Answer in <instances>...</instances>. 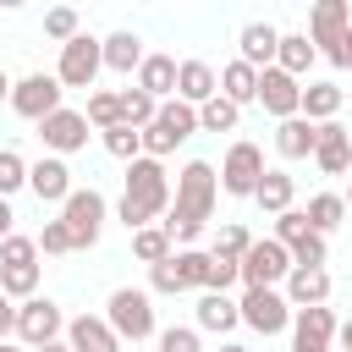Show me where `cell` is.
<instances>
[{
    "label": "cell",
    "instance_id": "obj_1",
    "mask_svg": "<svg viewBox=\"0 0 352 352\" xmlns=\"http://www.w3.org/2000/svg\"><path fill=\"white\" fill-rule=\"evenodd\" d=\"M214 198H220V170H214L209 160H187V165L176 170L170 214L160 220L176 248H192V242L204 236V226H209V214H214Z\"/></svg>",
    "mask_w": 352,
    "mask_h": 352
},
{
    "label": "cell",
    "instance_id": "obj_2",
    "mask_svg": "<svg viewBox=\"0 0 352 352\" xmlns=\"http://www.w3.org/2000/svg\"><path fill=\"white\" fill-rule=\"evenodd\" d=\"M104 324L121 336V346L132 341H148V336H160V319H154V292L148 286H116L110 292V302H104Z\"/></svg>",
    "mask_w": 352,
    "mask_h": 352
},
{
    "label": "cell",
    "instance_id": "obj_3",
    "mask_svg": "<svg viewBox=\"0 0 352 352\" xmlns=\"http://www.w3.org/2000/svg\"><path fill=\"white\" fill-rule=\"evenodd\" d=\"M121 198L126 204H138L154 226L170 214V198H176V187H170V170H165V160H132L126 165V187H121Z\"/></svg>",
    "mask_w": 352,
    "mask_h": 352
},
{
    "label": "cell",
    "instance_id": "obj_4",
    "mask_svg": "<svg viewBox=\"0 0 352 352\" xmlns=\"http://www.w3.org/2000/svg\"><path fill=\"white\" fill-rule=\"evenodd\" d=\"M346 28H352V6H346V0H319V6L308 11V38H314V50H319L330 66H352V55H346Z\"/></svg>",
    "mask_w": 352,
    "mask_h": 352
},
{
    "label": "cell",
    "instance_id": "obj_5",
    "mask_svg": "<svg viewBox=\"0 0 352 352\" xmlns=\"http://www.w3.org/2000/svg\"><path fill=\"white\" fill-rule=\"evenodd\" d=\"M192 132H198V110L182 104V99H165L160 116L143 126V154H148V160H165V154H176Z\"/></svg>",
    "mask_w": 352,
    "mask_h": 352
},
{
    "label": "cell",
    "instance_id": "obj_6",
    "mask_svg": "<svg viewBox=\"0 0 352 352\" xmlns=\"http://www.w3.org/2000/svg\"><path fill=\"white\" fill-rule=\"evenodd\" d=\"M60 220H66V231H72V248H77V253H88V248L99 242L104 220H110V204H104V192H99V187H77V192L60 204Z\"/></svg>",
    "mask_w": 352,
    "mask_h": 352
},
{
    "label": "cell",
    "instance_id": "obj_7",
    "mask_svg": "<svg viewBox=\"0 0 352 352\" xmlns=\"http://www.w3.org/2000/svg\"><path fill=\"white\" fill-rule=\"evenodd\" d=\"M275 242L292 253V264H302V270H324L330 264V242L308 226V214L302 209H286V214H275Z\"/></svg>",
    "mask_w": 352,
    "mask_h": 352
},
{
    "label": "cell",
    "instance_id": "obj_8",
    "mask_svg": "<svg viewBox=\"0 0 352 352\" xmlns=\"http://www.w3.org/2000/svg\"><path fill=\"white\" fill-rule=\"evenodd\" d=\"M99 72H104V38H94V33H77L72 44H60V60H55V77H60V88H88V94H94Z\"/></svg>",
    "mask_w": 352,
    "mask_h": 352
},
{
    "label": "cell",
    "instance_id": "obj_9",
    "mask_svg": "<svg viewBox=\"0 0 352 352\" xmlns=\"http://www.w3.org/2000/svg\"><path fill=\"white\" fill-rule=\"evenodd\" d=\"M60 99H66V88H60V77L55 72H28V77H16L11 82V110L22 116V121H50L55 110H60Z\"/></svg>",
    "mask_w": 352,
    "mask_h": 352
},
{
    "label": "cell",
    "instance_id": "obj_10",
    "mask_svg": "<svg viewBox=\"0 0 352 352\" xmlns=\"http://www.w3.org/2000/svg\"><path fill=\"white\" fill-rule=\"evenodd\" d=\"M264 148L258 143H248V138H236L231 148H226V160H220V192L226 198H253L258 192V182H264Z\"/></svg>",
    "mask_w": 352,
    "mask_h": 352
},
{
    "label": "cell",
    "instance_id": "obj_11",
    "mask_svg": "<svg viewBox=\"0 0 352 352\" xmlns=\"http://www.w3.org/2000/svg\"><path fill=\"white\" fill-rule=\"evenodd\" d=\"M236 308H242V324H248L253 336H280V330H292V302H286L280 286H253V292L236 297Z\"/></svg>",
    "mask_w": 352,
    "mask_h": 352
},
{
    "label": "cell",
    "instance_id": "obj_12",
    "mask_svg": "<svg viewBox=\"0 0 352 352\" xmlns=\"http://www.w3.org/2000/svg\"><path fill=\"white\" fill-rule=\"evenodd\" d=\"M60 336H66V314H60L55 297H28V302H16V341H22L28 352H38V346H50V341H60Z\"/></svg>",
    "mask_w": 352,
    "mask_h": 352
},
{
    "label": "cell",
    "instance_id": "obj_13",
    "mask_svg": "<svg viewBox=\"0 0 352 352\" xmlns=\"http://www.w3.org/2000/svg\"><path fill=\"white\" fill-rule=\"evenodd\" d=\"M286 275H292V253L275 236H253V248L242 258V292H253V286H286Z\"/></svg>",
    "mask_w": 352,
    "mask_h": 352
},
{
    "label": "cell",
    "instance_id": "obj_14",
    "mask_svg": "<svg viewBox=\"0 0 352 352\" xmlns=\"http://www.w3.org/2000/svg\"><path fill=\"white\" fill-rule=\"evenodd\" d=\"M88 138H94V126H88L82 110H66V104H60L50 121H38V143H44V154H55V160L88 148Z\"/></svg>",
    "mask_w": 352,
    "mask_h": 352
},
{
    "label": "cell",
    "instance_id": "obj_15",
    "mask_svg": "<svg viewBox=\"0 0 352 352\" xmlns=\"http://www.w3.org/2000/svg\"><path fill=\"white\" fill-rule=\"evenodd\" d=\"M258 104H264V116L292 121V116H302V82L292 72L270 66V72H258Z\"/></svg>",
    "mask_w": 352,
    "mask_h": 352
},
{
    "label": "cell",
    "instance_id": "obj_16",
    "mask_svg": "<svg viewBox=\"0 0 352 352\" xmlns=\"http://www.w3.org/2000/svg\"><path fill=\"white\" fill-rule=\"evenodd\" d=\"M336 330H341V319L330 314V302L324 308H297L292 314V352H330Z\"/></svg>",
    "mask_w": 352,
    "mask_h": 352
},
{
    "label": "cell",
    "instance_id": "obj_17",
    "mask_svg": "<svg viewBox=\"0 0 352 352\" xmlns=\"http://www.w3.org/2000/svg\"><path fill=\"white\" fill-rule=\"evenodd\" d=\"M28 192H33L38 204H55V209H60V204L77 192V187H72V165L55 160V154L33 160V165H28Z\"/></svg>",
    "mask_w": 352,
    "mask_h": 352
},
{
    "label": "cell",
    "instance_id": "obj_18",
    "mask_svg": "<svg viewBox=\"0 0 352 352\" xmlns=\"http://www.w3.org/2000/svg\"><path fill=\"white\" fill-rule=\"evenodd\" d=\"M275 50H280V28H275V22H242V33H236V60H248L253 72H270V66H275Z\"/></svg>",
    "mask_w": 352,
    "mask_h": 352
},
{
    "label": "cell",
    "instance_id": "obj_19",
    "mask_svg": "<svg viewBox=\"0 0 352 352\" xmlns=\"http://www.w3.org/2000/svg\"><path fill=\"white\" fill-rule=\"evenodd\" d=\"M214 94H220V72H214L209 60H198V55H192V60H182V66H176V99H182V104H192V110H198V104H209Z\"/></svg>",
    "mask_w": 352,
    "mask_h": 352
},
{
    "label": "cell",
    "instance_id": "obj_20",
    "mask_svg": "<svg viewBox=\"0 0 352 352\" xmlns=\"http://www.w3.org/2000/svg\"><path fill=\"white\" fill-rule=\"evenodd\" d=\"M314 165H319V176H346V170H352V132H346L341 121H324V126H319Z\"/></svg>",
    "mask_w": 352,
    "mask_h": 352
},
{
    "label": "cell",
    "instance_id": "obj_21",
    "mask_svg": "<svg viewBox=\"0 0 352 352\" xmlns=\"http://www.w3.org/2000/svg\"><path fill=\"white\" fill-rule=\"evenodd\" d=\"M192 324H198V336H204V330H209V336H231V330L242 324V308H236V297H226V292H198Z\"/></svg>",
    "mask_w": 352,
    "mask_h": 352
},
{
    "label": "cell",
    "instance_id": "obj_22",
    "mask_svg": "<svg viewBox=\"0 0 352 352\" xmlns=\"http://www.w3.org/2000/svg\"><path fill=\"white\" fill-rule=\"evenodd\" d=\"M66 346L72 352H121V336L104 324V314H77V319H66Z\"/></svg>",
    "mask_w": 352,
    "mask_h": 352
},
{
    "label": "cell",
    "instance_id": "obj_23",
    "mask_svg": "<svg viewBox=\"0 0 352 352\" xmlns=\"http://www.w3.org/2000/svg\"><path fill=\"white\" fill-rule=\"evenodd\" d=\"M286 302H292V314L297 308H324L330 302V270H302V264H292V275H286Z\"/></svg>",
    "mask_w": 352,
    "mask_h": 352
},
{
    "label": "cell",
    "instance_id": "obj_24",
    "mask_svg": "<svg viewBox=\"0 0 352 352\" xmlns=\"http://www.w3.org/2000/svg\"><path fill=\"white\" fill-rule=\"evenodd\" d=\"M148 60V50H143V38L132 33V28H116V33H104V72H121V77H138V66Z\"/></svg>",
    "mask_w": 352,
    "mask_h": 352
},
{
    "label": "cell",
    "instance_id": "obj_25",
    "mask_svg": "<svg viewBox=\"0 0 352 352\" xmlns=\"http://www.w3.org/2000/svg\"><path fill=\"white\" fill-rule=\"evenodd\" d=\"M319 148V126L308 116H292V121H275V154L280 160H314Z\"/></svg>",
    "mask_w": 352,
    "mask_h": 352
},
{
    "label": "cell",
    "instance_id": "obj_26",
    "mask_svg": "<svg viewBox=\"0 0 352 352\" xmlns=\"http://www.w3.org/2000/svg\"><path fill=\"white\" fill-rule=\"evenodd\" d=\"M176 66H182L176 55H160V50H148V60L138 66V88H143V94H154L160 104H165V99H176Z\"/></svg>",
    "mask_w": 352,
    "mask_h": 352
},
{
    "label": "cell",
    "instance_id": "obj_27",
    "mask_svg": "<svg viewBox=\"0 0 352 352\" xmlns=\"http://www.w3.org/2000/svg\"><path fill=\"white\" fill-rule=\"evenodd\" d=\"M341 104H346V88H341V82H302V116H308L314 126L336 121Z\"/></svg>",
    "mask_w": 352,
    "mask_h": 352
},
{
    "label": "cell",
    "instance_id": "obj_28",
    "mask_svg": "<svg viewBox=\"0 0 352 352\" xmlns=\"http://www.w3.org/2000/svg\"><path fill=\"white\" fill-rule=\"evenodd\" d=\"M292 198H297V182H292V170L270 165V170H264V182H258V192H253V204H258L264 214H286V209H292Z\"/></svg>",
    "mask_w": 352,
    "mask_h": 352
},
{
    "label": "cell",
    "instance_id": "obj_29",
    "mask_svg": "<svg viewBox=\"0 0 352 352\" xmlns=\"http://www.w3.org/2000/svg\"><path fill=\"white\" fill-rule=\"evenodd\" d=\"M170 264H176L182 292H209V270H214V253L209 248H176Z\"/></svg>",
    "mask_w": 352,
    "mask_h": 352
},
{
    "label": "cell",
    "instance_id": "obj_30",
    "mask_svg": "<svg viewBox=\"0 0 352 352\" xmlns=\"http://www.w3.org/2000/svg\"><path fill=\"white\" fill-rule=\"evenodd\" d=\"M220 94L242 110V104H258V72L248 66V60H226L220 66Z\"/></svg>",
    "mask_w": 352,
    "mask_h": 352
},
{
    "label": "cell",
    "instance_id": "obj_31",
    "mask_svg": "<svg viewBox=\"0 0 352 352\" xmlns=\"http://www.w3.org/2000/svg\"><path fill=\"white\" fill-rule=\"evenodd\" d=\"M314 60H319V50H314L308 33H280V50H275V66H280V72H292V77L302 82Z\"/></svg>",
    "mask_w": 352,
    "mask_h": 352
},
{
    "label": "cell",
    "instance_id": "obj_32",
    "mask_svg": "<svg viewBox=\"0 0 352 352\" xmlns=\"http://www.w3.org/2000/svg\"><path fill=\"white\" fill-rule=\"evenodd\" d=\"M302 214H308V226H314L319 236H330V231L346 220V198H341V192H314Z\"/></svg>",
    "mask_w": 352,
    "mask_h": 352
},
{
    "label": "cell",
    "instance_id": "obj_33",
    "mask_svg": "<svg viewBox=\"0 0 352 352\" xmlns=\"http://www.w3.org/2000/svg\"><path fill=\"white\" fill-rule=\"evenodd\" d=\"M132 253H138V264H165L170 253H176V242H170V231L165 226H143V231H132Z\"/></svg>",
    "mask_w": 352,
    "mask_h": 352
},
{
    "label": "cell",
    "instance_id": "obj_34",
    "mask_svg": "<svg viewBox=\"0 0 352 352\" xmlns=\"http://www.w3.org/2000/svg\"><path fill=\"white\" fill-rule=\"evenodd\" d=\"M82 116H88V126H94V132H110V126H121V94H110V88H94Z\"/></svg>",
    "mask_w": 352,
    "mask_h": 352
},
{
    "label": "cell",
    "instance_id": "obj_35",
    "mask_svg": "<svg viewBox=\"0 0 352 352\" xmlns=\"http://www.w3.org/2000/svg\"><path fill=\"white\" fill-rule=\"evenodd\" d=\"M154 116H160V99H154V94H143L138 82H132V88H121V121H126V126H138V132H143Z\"/></svg>",
    "mask_w": 352,
    "mask_h": 352
},
{
    "label": "cell",
    "instance_id": "obj_36",
    "mask_svg": "<svg viewBox=\"0 0 352 352\" xmlns=\"http://www.w3.org/2000/svg\"><path fill=\"white\" fill-rule=\"evenodd\" d=\"M236 121H242V110L226 94H214L209 104H198V132H236Z\"/></svg>",
    "mask_w": 352,
    "mask_h": 352
},
{
    "label": "cell",
    "instance_id": "obj_37",
    "mask_svg": "<svg viewBox=\"0 0 352 352\" xmlns=\"http://www.w3.org/2000/svg\"><path fill=\"white\" fill-rule=\"evenodd\" d=\"M99 143H104V154H116L121 165H132V160H143V132L138 126H110V132H99Z\"/></svg>",
    "mask_w": 352,
    "mask_h": 352
},
{
    "label": "cell",
    "instance_id": "obj_38",
    "mask_svg": "<svg viewBox=\"0 0 352 352\" xmlns=\"http://www.w3.org/2000/svg\"><path fill=\"white\" fill-rule=\"evenodd\" d=\"M0 292H6L11 302L38 297V264H6V270H0Z\"/></svg>",
    "mask_w": 352,
    "mask_h": 352
},
{
    "label": "cell",
    "instance_id": "obj_39",
    "mask_svg": "<svg viewBox=\"0 0 352 352\" xmlns=\"http://www.w3.org/2000/svg\"><path fill=\"white\" fill-rule=\"evenodd\" d=\"M82 33V16L72 11V6H50L44 11V38H55V44H72Z\"/></svg>",
    "mask_w": 352,
    "mask_h": 352
},
{
    "label": "cell",
    "instance_id": "obj_40",
    "mask_svg": "<svg viewBox=\"0 0 352 352\" xmlns=\"http://www.w3.org/2000/svg\"><path fill=\"white\" fill-rule=\"evenodd\" d=\"M248 248H253L248 226H236V220H231V226H220V236H214V248H209V253H214V258H231V264H242V258H248Z\"/></svg>",
    "mask_w": 352,
    "mask_h": 352
},
{
    "label": "cell",
    "instance_id": "obj_41",
    "mask_svg": "<svg viewBox=\"0 0 352 352\" xmlns=\"http://www.w3.org/2000/svg\"><path fill=\"white\" fill-rule=\"evenodd\" d=\"M22 187H28V160L16 148H0V198H11Z\"/></svg>",
    "mask_w": 352,
    "mask_h": 352
},
{
    "label": "cell",
    "instance_id": "obj_42",
    "mask_svg": "<svg viewBox=\"0 0 352 352\" xmlns=\"http://www.w3.org/2000/svg\"><path fill=\"white\" fill-rule=\"evenodd\" d=\"M154 341H160V352H204V341H198V324H165Z\"/></svg>",
    "mask_w": 352,
    "mask_h": 352
},
{
    "label": "cell",
    "instance_id": "obj_43",
    "mask_svg": "<svg viewBox=\"0 0 352 352\" xmlns=\"http://www.w3.org/2000/svg\"><path fill=\"white\" fill-rule=\"evenodd\" d=\"M38 253H50V258L77 253V248H72V231H66V220H60V214H55V220H44V231H38Z\"/></svg>",
    "mask_w": 352,
    "mask_h": 352
},
{
    "label": "cell",
    "instance_id": "obj_44",
    "mask_svg": "<svg viewBox=\"0 0 352 352\" xmlns=\"http://www.w3.org/2000/svg\"><path fill=\"white\" fill-rule=\"evenodd\" d=\"M6 264H38V236H22V231L6 236V242H0V270H6Z\"/></svg>",
    "mask_w": 352,
    "mask_h": 352
},
{
    "label": "cell",
    "instance_id": "obj_45",
    "mask_svg": "<svg viewBox=\"0 0 352 352\" xmlns=\"http://www.w3.org/2000/svg\"><path fill=\"white\" fill-rule=\"evenodd\" d=\"M11 336H16V302L0 292V341H11Z\"/></svg>",
    "mask_w": 352,
    "mask_h": 352
},
{
    "label": "cell",
    "instance_id": "obj_46",
    "mask_svg": "<svg viewBox=\"0 0 352 352\" xmlns=\"http://www.w3.org/2000/svg\"><path fill=\"white\" fill-rule=\"evenodd\" d=\"M16 236V214H11V198H0V242Z\"/></svg>",
    "mask_w": 352,
    "mask_h": 352
},
{
    "label": "cell",
    "instance_id": "obj_47",
    "mask_svg": "<svg viewBox=\"0 0 352 352\" xmlns=\"http://www.w3.org/2000/svg\"><path fill=\"white\" fill-rule=\"evenodd\" d=\"M336 341H341V352H352V319H346V324L336 330Z\"/></svg>",
    "mask_w": 352,
    "mask_h": 352
},
{
    "label": "cell",
    "instance_id": "obj_48",
    "mask_svg": "<svg viewBox=\"0 0 352 352\" xmlns=\"http://www.w3.org/2000/svg\"><path fill=\"white\" fill-rule=\"evenodd\" d=\"M38 352H72V346H66V336H60V341H50V346H38Z\"/></svg>",
    "mask_w": 352,
    "mask_h": 352
},
{
    "label": "cell",
    "instance_id": "obj_49",
    "mask_svg": "<svg viewBox=\"0 0 352 352\" xmlns=\"http://www.w3.org/2000/svg\"><path fill=\"white\" fill-rule=\"evenodd\" d=\"M0 99L11 104V77H6V72H0Z\"/></svg>",
    "mask_w": 352,
    "mask_h": 352
},
{
    "label": "cell",
    "instance_id": "obj_50",
    "mask_svg": "<svg viewBox=\"0 0 352 352\" xmlns=\"http://www.w3.org/2000/svg\"><path fill=\"white\" fill-rule=\"evenodd\" d=\"M220 352H248V346L242 341H220Z\"/></svg>",
    "mask_w": 352,
    "mask_h": 352
},
{
    "label": "cell",
    "instance_id": "obj_51",
    "mask_svg": "<svg viewBox=\"0 0 352 352\" xmlns=\"http://www.w3.org/2000/svg\"><path fill=\"white\" fill-rule=\"evenodd\" d=\"M0 352H28V346L22 341H0Z\"/></svg>",
    "mask_w": 352,
    "mask_h": 352
},
{
    "label": "cell",
    "instance_id": "obj_52",
    "mask_svg": "<svg viewBox=\"0 0 352 352\" xmlns=\"http://www.w3.org/2000/svg\"><path fill=\"white\" fill-rule=\"evenodd\" d=\"M341 198H346V209H352V182H346V192H341Z\"/></svg>",
    "mask_w": 352,
    "mask_h": 352
},
{
    "label": "cell",
    "instance_id": "obj_53",
    "mask_svg": "<svg viewBox=\"0 0 352 352\" xmlns=\"http://www.w3.org/2000/svg\"><path fill=\"white\" fill-rule=\"evenodd\" d=\"M346 55H352V28H346Z\"/></svg>",
    "mask_w": 352,
    "mask_h": 352
}]
</instances>
